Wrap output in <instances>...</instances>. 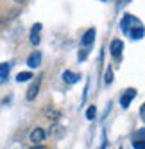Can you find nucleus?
Segmentation results:
<instances>
[{
  "label": "nucleus",
  "mask_w": 145,
  "mask_h": 149,
  "mask_svg": "<svg viewBox=\"0 0 145 149\" xmlns=\"http://www.w3.org/2000/svg\"><path fill=\"white\" fill-rule=\"evenodd\" d=\"M140 24V20L136 18V16H133V15H124V18H122V22H120V29L124 31V33H129L131 31V27H134V25H138Z\"/></svg>",
  "instance_id": "obj_1"
},
{
  "label": "nucleus",
  "mask_w": 145,
  "mask_h": 149,
  "mask_svg": "<svg viewBox=\"0 0 145 149\" xmlns=\"http://www.w3.org/2000/svg\"><path fill=\"white\" fill-rule=\"evenodd\" d=\"M134 97H136V90H134V88H127L126 92H124V95L120 97V106H122L124 110H127Z\"/></svg>",
  "instance_id": "obj_2"
},
{
  "label": "nucleus",
  "mask_w": 145,
  "mask_h": 149,
  "mask_svg": "<svg viewBox=\"0 0 145 149\" xmlns=\"http://www.w3.org/2000/svg\"><path fill=\"white\" fill-rule=\"evenodd\" d=\"M109 50H111V56L115 58L117 61H120L122 52H124V41H122V40H113V41H111Z\"/></svg>",
  "instance_id": "obj_3"
},
{
  "label": "nucleus",
  "mask_w": 145,
  "mask_h": 149,
  "mask_svg": "<svg viewBox=\"0 0 145 149\" xmlns=\"http://www.w3.org/2000/svg\"><path fill=\"white\" fill-rule=\"evenodd\" d=\"M29 138H30V142H32L34 146L36 144H41L47 138V131L43 130V127H36V130H32V133H30Z\"/></svg>",
  "instance_id": "obj_4"
},
{
  "label": "nucleus",
  "mask_w": 145,
  "mask_h": 149,
  "mask_svg": "<svg viewBox=\"0 0 145 149\" xmlns=\"http://www.w3.org/2000/svg\"><path fill=\"white\" fill-rule=\"evenodd\" d=\"M39 86H41V79L38 77V79H34V83L30 84V86H29V90H27V101H34V99L38 97Z\"/></svg>",
  "instance_id": "obj_5"
},
{
  "label": "nucleus",
  "mask_w": 145,
  "mask_h": 149,
  "mask_svg": "<svg viewBox=\"0 0 145 149\" xmlns=\"http://www.w3.org/2000/svg\"><path fill=\"white\" fill-rule=\"evenodd\" d=\"M95 36H97L95 29H88L86 33H84V36L81 38V45H82V47H90L93 41H95Z\"/></svg>",
  "instance_id": "obj_6"
},
{
  "label": "nucleus",
  "mask_w": 145,
  "mask_h": 149,
  "mask_svg": "<svg viewBox=\"0 0 145 149\" xmlns=\"http://www.w3.org/2000/svg\"><path fill=\"white\" fill-rule=\"evenodd\" d=\"M133 40H142L143 36H145V29H143V25L142 24H138V25H134V27H131V31L127 33Z\"/></svg>",
  "instance_id": "obj_7"
},
{
  "label": "nucleus",
  "mask_w": 145,
  "mask_h": 149,
  "mask_svg": "<svg viewBox=\"0 0 145 149\" xmlns=\"http://www.w3.org/2000/svg\"><path fill=\"white\" fill-rule=\"evenodd\" d=\"M39 63H41V54L36 50V52H32L29 58H27V65L30 67V68H38L39 67Z\"/></svg>",
  "instance_id": "obj_8"
},
{
  "label": "nucleus",
  "mask_w": 145,
  "mask_h": 149,
  "mask_svg": "<svg viewBox=\"0 0 145 149\" xmlns=\"http://www.w3.org/2000/svg\"><path fill=\"white\" fill-rule=\"evenodd\" d=\"M39 31H41V24L32 25V31H30V43H32V45H39V41H41Z\"/></svg>",
  "instance_id": "obj_9"
},
{
  "label": "nucleus",
  "mask_w": 145,
  "mask_h": 149,
  "mask_svg": "<svg viewBox=\"0 0 145 149\" xmlns=\"http://www.w3.org/2000/svg\"><path fill=\"white\" fill-rule=\"evenodd\" d=\"M79 79H81L79 74H74V72H70V70H65L63 72V81L68 83V84H75Z\"/></svg>",
  "instance_id": "obj_10"
},
{
  "label": "nucleus",
  "mask_w": 145,
  "mask_h": 149,
  "mask_svg": "<svg viewBox=\"0 0 145 149\" xmlns=\"http://www.w3.org/2000/svg\"><path fill=\"white\" fill-rule=\"evenodd\" d=\"M9 70H11V65H9V63H2V65H0V81L7 79Z\"/></svg>",
  "instance_id": "obj_11"
},
{
  "label": "nucleus",
  "mask_w": 145,
  "mask_h": 149,
  "mask_svg": "<svg viewBox=\"0 0 145 149\" xmlns=\"http://www.w3.org/2000/svg\"><path fill=\"white\" fill-rule=\"evenodd\" d=\"M45 115H47L52 122H57V120H59V111H56L54 108H47V110H45Z\"/></svg>",
  "instance_id": "obj_12"
},
{
  "label": "nucleus",
  "mask_w": 145,
  "mask_h": 149,
  "mask_svg": "<svg viewBox=\"0 0 145 149\" xmlns=\"http://www.w3.org/2000/svg\"><path fill=\"white\" fill-rule=\"evenodd\" d=\"M29 79H32V72H20L18 76H16V81L18 83H25Z\"/></svg>",
  "instance_id": "obj_13"
},
{
  "label": "nucleus",
  "mask_w": 145,
  "mask_h": 149,
  "mask_svg": "<svg viewBox=\"0 0 145 149\" xmlns=\"http://www.w3.org/2000/svg\"><path fill=\"white\" fill-rule=\"evenodd\" d=\"M95 115H97V108H95V106H88V110H86V119H88V120H93V119H95Z\"/></svg>",
  "instance_id": "obj_14"
},
{
  "label": "nucleus",
  "mask_w": 145,
  "mask_h": 149,
  "mask_svg": "<svg viewBox=\"0 0 145 149\" xmlns=\"http://www.w3.org/2000/svg\"><path fill=\"white\" fill-rule=\"evenodd\" d=\"M133 147H134V149H145V140L134 138V140H133Z\"/></svg>",
  "instance_id": "obj_15"
},
{
  "label": "nucleus",
  "mask_w": 145,
  "mask_h": 149,
  "mask_svg": "<svg viewBox=\"0 0 145 149\" xmlns=\"http://www.w3.org/2000/svg\"><path fill=\"white\" fill-rule=\"evenodd\" d=\"M104 83H106V84H111V83H113V70H111V68H108V70H106Z\"/></svg>",
  "instance_id": "obj_16"
},
{
  "label": "nucleus",
  "mask_w": 145,
  "mask_h": 149,
  "mask_svg": "<svg viewBox=\"0 0 145 149\" xmlns=\"http://www.w3.org/2000/svg\"><path fill=\"white\" fill-rule=\"evenodd\" d=\"M88 58V50H82V52H79V61H84Z\"/></svg>",
  "instance_id": "obj_17"
},
{
  "label": "nucleus",
  "mask_w": 145,
  "mask_h": 149,
  "mask_svg": "<svg viewBox=\"0 0 145 149\" xmlns=\"http://www.w3.org/2000/svg\"><path fill=\"white\" fill-rule=\"evenodd\" d=\"M106 144H108V140H106V131H102V147L100 149H106Z\"/></svg>",
  "instance_id": "obj_18"
},
{
  "label": "nucleus",
  "mask_w": 145,
  "mask_h": 149,
  "mask_svg": "<svg viewBox=\"0 0 145 149\" xmlns=\"http://www.w3.org/2000/svg\"><path fill=\"white\" fill-rule=\"evenodd\" d=\"M136 135H140V136H142V138H140V140H145V130H140V131H138Z\"/></svg>",
  "instance_id": "obj_19"
},
{
  "label": "nucleus",
  "mask_w": 145,
  "mask_h": 149,
  "mask_svg": "<svg viewBox=\"0 0 145 149\" xmlns=\"http://www.w3.org/2000/svg\"><path fill=\"white\" fill-rule=\"evenodd\" d=\"M30 149H47V147H45V146H41V144H36V146H32Z\"/></svg>",
  "instance_id": "obj_20"
},
{
  "label": "nucleus",
  "mask_w": 145,
  "mask_h": 149,
  "mask_svg": "<svg viewBox=\"0 0 145 149\" xmlns=\"http://www.w3.org/2000/svg\"><path fill=\"white\" fill-rule=\"evenodd\" d=\"M129 0H117V6H124V4H127Z\"/></svg>",
  "instance_id": "obj_21"
},
{
  "label": "nucleus",
  "mask_w": 145,
  "mask_h": 149,
  "mask_svg": "<svg viewBox=\"0 0 145 149\" xmlns=\"http://www.w3.org/2000/svg\"><path fill=\"white\" fill-rule=\"evenodd\" d=\"M14 2H18V4H23V2H25V0H14Z\"/></svg>",
  "instance_id": "obj_22"
},
{
  "label": "nucleus",
  "mask_w": 145,
  "mask_h": 149,
  "mask_svg": "<svg viewBox=\"0 0 145 149\" xmlns=\"http://www.w3.org/2000/svg\"><path fill=\"white\" fill-rule=\"evenodd\" d=\"M100 2H106V0H100Z\"/></svg>",
  "instance_id": "obj_23"
}]
</instances>
